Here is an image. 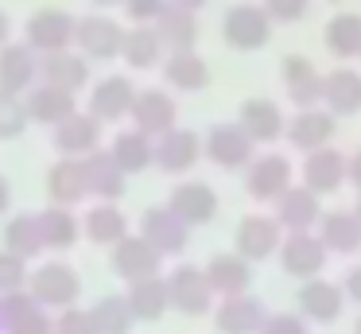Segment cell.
Returning a JSON list of instances; mask_svg holds the SVG:
<instances>
[{
    "label": "cell",
    "mask_w": 361,
    "mask_h": 334,
    "mask_svg": "<svg viewBox=\"0 0 361 334\" xmlns=\"http://www.w3.org/2000/svg\"><path fill=\"white\" fill-rule=\"evenodd\" d=\"M27 261L8 249H0V295H12V292H24L27 287Z\"/></svg>",
    "instance_id": "obj_44"
},
{
    "label": "cell",
    "mask_w": 361,
    "mask_h": 334,
    "mask_svg": "<svg viewBox=\"0 0 361 334\" xmlns=\"http://www.w3.org/2000/svg\"><path fill=\"white\" fill-rule=\"evenodd\" d=\"M55 334H97V326H94V318H90V311L66 307V311H59V318H55Z\"/></svg>",
    "instance_id": "obj_46"
},
{
    "label": "cell",
    "mask_w": 361,
    "mask_h": 334,
    "mask_svg": "<svg viewBox=\"0 0 361 334\" xmlns=\"http://www.w3.org/2000/svg\"><path fill=\"white\" fill-rule=\"evenodd\" d=\"M257 140L249 136V132L241 129V121H218L210 124V132H206V160L214 163V167L221 171H237V167H249L252 160H257Z\"/></svg>",
    "instance_id": "obj_2"
},
{
    "label": "cell",
    "mask_w": 361,
    "mask_h": 334,
    "mask_svg": "<svg viewBox=\"0 0 361 334\" xmlns=\"http://www.w3.org/2000/svg\"><path fill=\"white\" fill-rule=\"evenodd\" d=\"M167 4H171V0H125L121 8H125L128 23H156Z\"/></svg>",
    "instance_id": "obj_47"
},
{
    "label": "cell",
    "mask_w": 361,
    "mask_h": 334,
    "mask_svg": "<svg viewBox=\"0 0 361 334\" xmlns=\"http://www.w3.org/2000/svg\"><path fill=\"white\" fill-rule=\"evenodd\" d=\"M125 171L117 167V160H113V152H90L86 155V191L94 194V198L102 202H117L121 194H125Z\"/></svg>",
    "instance_id": "obj_32"
},
{
    "label": "cell",
    "mask_w": 361,
    "mask_h": 334,
    "mask_svg": "<svg viewBox=\"0 0 361 334\" xmlns=\"http://www.w3.org/2000/svg\"><path fill=\"white\" fill-rule=\"evenodd\" d=\"M338 132V117L330 109H295V117H288V144L299 152H319L334 140Z\"/></svg>",
    "instance_id": "obj_15"
},
{
    "label": "cell",
    "mask_w": 361,
    "mask_h": 334,
    "mask_svg": "<svg viewBox=\"0 0 361 334\" xmlns=\"http://www.w3.org/2000/svg\"><path fill=\"white\" fill-rule=\"evenodd\" d=\"M27 124H32V117H27V101H20V93L0 90V140L24 136Z\"/></svg>",
    "instance_id": "obj_43"
},
{
    "label": "cell",
    "mask_w": 361,
    "mask_h": 334,
    "mask_svg": "<svg viewBox=\"0 0 361 334\" xmlns=\"http://www.w3.org/2000/svg\"><path fill=\"white\" fill-rule=\"evenodd\" d=\"M39 78L47 85H59V90H71L78 93L82 85L90 82V59L74 47L66 51H51V54H39Z\"/></svg>",
    "instance_id": "obj_20"
},
{
    "label": "cell",
    "mask_w": 361,
    "mask_h": 334,
    "mask_svg": "<svg viewBox=\"0 0 361 334\" xmlns=\"http://www.w3.org/2000/svg\"><path fill=\"white\" fill-rule=\"evenodd\" d=\"M24 101H27V117H32L35 124H47V129H55L66 117L78 113V97H74L71 90H59V85H47V82L27 90Z\"/></svg>",
    "instance_id": "obj_24"
},
{
    "label": "cell",
    "mask_w": 361,
    "mask_h": 334,
    "mask_svg": "<svg viewBox=\"0 0 361 334\" xmlns=\"http://www.w3.org/2000/svg\"><path fill=\"white\" fill-rule=\"evenodd\" d=\"M260 334H307V323L299 315H291V311H280V315H268Z\"/></svg>",
    "instance_id": "obj_48"
},
{
    "label": "cell",
    "mask_w": 361,
    "mask_h": 334,
    "mask_svg": "<svg viewBox=\"0 0 361 334\" xmlns=\"http://www.w3.org/2000/svg\"><path fill=\"white\" fill-rule=\"evenodd\" d=\"M167 206L195 229V225H206L218 217V191L210 183H202V179H187V183H179L167 194Z\"/></svg>",
    "instance_id": "obj_16"
},
{
    "label": "cell",
    "mask_w": 361,
    "mask_h": 334,
    "mask_svg": "<svg viewBox=\"0 0 361 334\" xmlns=\"http://www.w3.org/2000/svg\"><path fill=\"white\" fill-rule=\"evenodd\" d=\"M164 82L179 93H198L210 85V66L198 51H171L164 59Z\"/></svg>",
    "instance_id": "obj_31"
},
{
    "label": "cell",
    "mask_w": 361,
    "mask_h": 334,
    "mask_svg": "<svg viewBox=\"0 0 361 334\" xmlns=\"http://www.w3.org/2000/svg\"><path fill=\"white\" fill-rule=\"evenodd\" d=\"M90 318H94L97 334H128L136 326L128 295H105V299H97L94 307H90Z\"/></svg>",
    "instance_id": "obj_42"
},
{
    "label": "cell",
    "mask_w": 361,
    "mask_h": 334,
    "mask_svg": "<svg viewBox=\"0 0 361 334\" xmlns=\"http://www.w3.org/2000/svg\"><path fill=\"white\" fill-rule=\"evenodd\" d=\"M8 206H12V186H8V179L0 175V214H4Z\"/></svg>",
    "instance_id": "obj_52"
},
{
    "label": "cell",
    "mask_w": 361,
    "mask_h": 334,
    "mask_svg": "<svg viewBox=\"0 0 361 334\" xmlns=\"http://www.w3.org/2000/svg\"><path fill=\"white\" fill-rule=\"evenodd\" d=\"M322 78L319 66H314L307 54H283L280 62V82H283V93L295 109H314L322 105Z\"/></svg>",
    "instance_id": "obj_8"
},
{
    "label": "cell",
    "mask_w": 361,
    "mask_h": 334,
    "mask_svg": "<svg viewBox=\"0 0 361 334\" xmlns=\"http://www.w3.org/2000/svg\"><path fill=\"white\" fill-rule=\"evenodd\" d=\"M39 82V51L27 43H8L0 47V90L8 93H27Z\"/></svg>",
    "instance_id": "obj_18"
},
{
    "label": "cell",
    "mask_w": 361,
    "mask_h": 334,
    "mask_svg": "<svg viewBox=\"0 0 361 334\" xmlns=\"http://www.w3.org/2000/svg\"><path fill=\"white\" fill-rule=\"evenodd\" d=\"M345 307V292L338 284H330V280H303V287H299V311H303L307 318H314V323H330V318H338Z\"/></svg>",
    "instance_id": "obj_33"
},
{
    "label": "cell",
    "mask_w": 361,
    "mask_h": 334,
    "mask_svg": "<svg viewBox=\"0 0 361 334\" xmlns=\"http://www.w3.org/2000/svg\"><path fill=\"white\" fill-rule=\"evenodd\" d=\"M167 292H171V307L183 311V315H206L210 311V299H214V287L206 280L202 268L195 264H179V268L167 276Z\"/></svg>",
    "instance_id": "obj_13"
},
{
    "label": "cell",
    "mask_w": 361,
    "mask_h": 334,
    "mask_svg": "<svg viewBox=\"0 0 361 334\" xmlns=\"http://www.w3.org/2000/svg\"><path fill=\"white\" fill-rule=\"evenodd\" d=\"M4 249L24 261L43 253V229H39V214H16L4 222Z\"/></svg>",
    "instance_id": "obj_39"
},
{
    "label": "cell",
    "mask_w": 361,
    "mask_h": 334,
    "mask_svg": "<svg viewBox=\"0 0 361 334\" xmlns=\"http://www.w3.org/2000/svg\"><path fill=\"white\" fill-rule=\"evenodd\" d=\"M8 39H12V20H8V12L0 8V47H8Z\"/></svg>",
    "instance_id": "obj_51"
},
{
    "label": "cell",
    "mask_w": 361,
    "mask_h": 334,
    "mask_svg": "<svg viewBox=\"0 0 361 334\" xmlns=\"http://www.w3.org/2000/svg\"><path fill=\"white\" fill-rule=\"evenodd\" d=\"M164 39H159L156 23H133L125 31V47H121V59L125 66L133 70H152V66H164Z\"/></svg>",
    "instance_id": "obj_30"
},
{
    "label": "cell",
    "mask_w": 361,
    "mask_h": 334,
    "mask_svg": "<svg viewBox=\"0 0 361 334\" xmlns=\"http://www.w3.org/2000/svg\"><path fill=\"white\" fill-rule=\"evenodd\" d=\"M171 4H179V8H190V12H198V8L206 4V0H171Z\"/></svg>",
    "instance_id": "obj_53"
},
{
    "label": "cell",
    "mask_w": 361,
    "mask_h": 334,
    "mask_svg": "<svg viewBox=\"0 0 361 334\" xmlns=\"http://www.w3.org/2000/svg\"><path fill=\"white\" fill-rule=\"evenodd\" d=\"M245 191L257 202H276L291 191V160L280 152H264L245 167Z\"/></svg>",
    "instance_id": "obj_6"
},
{
    "label": "cell",
    "mask_w": 361,
    "mask_h": 334,
    "mask_svg": "<svg viewBox=\"0 0 361 334\" xmlns=\"http://www.w3.org/2000/svg\"><path fill=\"white\" fill-rule=\"evenodd\" d=\"M353 334H361V318H357V326H353Z\"/></svg>",
    "instance_id": "obj_56"
},
{
    "label": "cell",
    "mask_w": 361,
    "mask_h": 334,
    "mask_svg": "<svg viewBox=\"0 0 361 334\" xmlns=\"http://www.w3.org/2000/svg\"><path fill=\"white\" fill-rule=\"evenodd\" d=\"M322 47L334 59H361V16L357 12H338L322 28Z\"/></svg>",
    "instance_id": "obj_36"
},
{
    "label": "cell",
    "mask_w": 361,
    "mask_h": 334,
    "mask_svg": "<svg viewBox=\"0 0 361 334\" xmlns=\"http://www.w3.org/2000/svg\"><path fill=\"white\" fill-rule=\"evenodd\" d=\"M233 245L245 261H264V256L280 253L283 245V225L268 214H245L237 222V233H233Z\"/></svg>",
    "instance_id": "obj_10"
},
{
    "label": "cell",
    "mask_w": 361,
    "mask_h": 334,
    "mask_svg": "<svg viewBox=\"0 0 361 334\" xmlns=\"http://www.w3.org/2000/svg\"><path fill=\"white\" fill-rule=\"evenodd\" d=\"M113 160L125 175H136V171L152 167V136H144L140 129H125L113 136Z\"/></svg>",
    "instance_id": "obj_40"
},
{
    "label": "cell",
    "mask_w": 361,
    "mask_h": 334,
    "mask_svg": "<svg viewBox=\"0 0 361 334\" xmlns=\"http://www.w3.org/2000/svg\"><path fill=\"white\" fill-rule=\"evenodd\" d=\"M109 264H113V272H117L121 280L136 284V280L159 276V264H164V256H159L156 249H152L148 241L140 237V233H128V237H121L117 245H113Z\"/></svg>",
    "instance_id": "obj_14"
},
{
    "label": "cell",
    "mask_w": 361,
    "mask_h": 334,
    "mask_svg": "<svg viewBox=\"0 0 361 334\" xmlns=\"http://www.w3.org/2000/svg\"><path fill=\"white\" fill-rule=\"evenodd\" d=\"M39 229H43V249H71L82 233V222L71 214V206H55L51 202L39 214Z\"/></svg>",
    "instance_id": "obj_41"
},
{
    "label": "cell",
    "mask_w": 361,
    "mask_h": 334,
    "mask_svg": "<svg viewBox=\"0 0 361 334\" xmlns=\"http://www.w3.org/2000/svg\"><path fill=\"white\" fill-rule=\"evenodd\" d=\"M221 39H226L229 51L252 54L272 39V20L260 4H233L221 16Z\"/></svg>",
    "instance_id": "obj_1"
},
{
    "label": "cell",
    "mask_w": 361,
    "mask_h": 334,
    "mask_svg": "<svg viewBox=\"0 0 361 334\" xmlns=\"http://www.w3.org/2000/svg\"><path fill=\"white\" fill-rule=\"evenodd\" d=\"M345 183H353L361 191V148L350 155V163H345Z\"/></svg>",
    "instance_id": "obj_50"
},
{
    "label": "cell",
    "mask_w": 361,
    "mask_h": 334,
    "mask_svg": "<svg viewBox=\"0 0 361 334\" xmlns=\"http://www.w3.org/2000/svg\"><path fill=\"white\" fill-rule=\"evenodd\" d=\"M319 237L330 253H357L361 249V217L353 210H330V214L319 217Z\"/></svg>",
    "instance_id": "obj_34"
},
{
    "label": "cell",
    "mask_w": 361,
    "mask_h": 334,
    "mask_svg": "<svg viewBox=\"0 0 361 334\" xmlns=\"http://www.w3.org/2000/svg\"><path fill=\"white\" fill-rule=\"evenodd\" d=\"M353 214L361 217V191H357V202H353Z\"/></svg>",
    "instance_id": "obj_55"
},
{
    "label": "cell",
    "mask_w": 361,
    "mask_h": 334,
    "mask_svg": "<svg viewBox=\"0 0 361 334\" xmlns=\"http://www.w3.org/2000/svg\"><path fill=\"white\" fill-rule=\"evenodd\" d=\"M241 129L257 144H272V140H280L288 132V117H283V109L272 97H249L241 105Z\"/></svg>",
    "instance_id": "obj_25"
},
{
    "label": "cell",
    "mask_w": 361,
    "mask_h": 334,
    "mask_svg": "<svg viewBox=\"0 0 361 334\" xmlns=\"http://www.w3.org/2000/svg\"><path fill=\"white\" fill-rule=\"evenodd\" d=\"M97 144H102V121L94 113H74L63 124H55V148L63 155L86 160L90 152H97Z\"/></svg>",
    "instance_id": "obj_23"
},
{
    "label": "cell",
    "mask_w": 361,
    "mask_h": 334,
    "mask_svg": "<svg viewBox=\"0 0 361 334\" xmlns=\"http://www.w3.org/2000/svg\"><path fill=\"white\" fill-rule=\"evenodd\" d=\"M345 163L350 155H342L334 144L319 148V152H307L303 160V186L314 194H334L345 183Z\"/></svg>",
    "instance_id": "obj_21"
},
{
    "label": "cell",
    "mask_w": 361,
    "mask_h": 334,
    "mask_svg": "<svg viewBox=\"0 0 361 334\" xmlns=\"http://www.w3.org/2000/svg\"><path fill=\"white\" fill-rule=\"evenodd\" d=\"M0 330L4 334H55V323L47 318V307L32 292L0 295Z\"/></svg>",
    "instance_id": "obj_7"
},
{
    "label": "cell",
    "mask_w": 361,
    "mask_h": 334,
    "mask_svg": "<svg viewBox=\"0 0 361 334\" xmlns=\"http://www.w3.org/2000/svg\"><path fill=\"white\" fill-rule=\"evenodd\" d=\"M322 217L319 210V194L307 191V186H291L283 198H276V222L283 225L288 233H307L314 229Z\"/></svg>",
    "instance_id": "obj_28"
},
{
    "label": "cell",
    "mask_w": 361,
    "mask_h": 334,
    "mask_svg": "<svg viewBox=\"0 0 361 334\" xmlns=\"http://www.w3.org/2000/svg\"><path fill=\"white\" fill-rule=\"evenodd\" d=\"M156 31L164 39L167 51H195L198 43V16L190 8H179V4H167L164 16L156 20Z\"/></svg>",
    "instance_id": "obj_37"
},
{
    "label": "cell",
    "mask_w": 361,
    "mask_h": 334,
    "mask_svg": "<svg viewBox=\"0 0 361 334\" xmlns=\"http://www.w3.org/2000/svg\"><path fill=\"white\" fill-rule=\"evenodd\" d=\"M272 23H299L311 16V0H260Z\"/></svg>",
    "instance_id": "obj_45"
},
{
    "label": "cell",
    "mask_w": 361,
    "mask_h": 334,
    "mask_svg": "<svg viewBox=\"0 0 361 334\" xmlns=\"http://www.w3.org/2000/svg\"><path fill=\"white\" fill-rule=\"evenodd\" d=\"M140 237L148 241L159 256H175V253L187 249L190 225L183 222L171 206H152V210H144V217H140Z\"/></svg>",
    "instance_id": "obj_9"
},
{
    "label": "cell",
    "mask_w": 361,
    "mask_h": 334,
    "mask_svg": "<svg viewBox=\"0 0 361 334\" xmlns=\"http://www.w3.org/2000/svg\"><path fill=\"white\" fill-rule=\"evenodd\" d=\"M342 292L350 295L353 303H361V264H357V268H350V272H345V280H342Z\"/></svg>",
    "instance_id": "obj_49"
},
{
    "label": "cell",
    "mask_w": 361,
    "mask_h": 334,
    "mask_svg": "<svg viewBox=\"0 0 361 334\" xmlns=\"http://www.w3.org/2000/svg\"><path fill=\"white\" fill-rule=\"evenodd\" d=\"M97 8H113V4H125V0H94Z\"/></svg>",
    "instance_id": "obj_54"
},
{
    "label": "cell",
    "mask_w": 361,
    "mask_h": 334,
    "mask_svg": "<svg viewBox=\"0 0 361 334\" xmlns=\"http://www.w3.org/2000/svg\"><path fill=\"white\" fill-rule=\"evenodd\" d=\"M128 303H133V315L136 323H156L167 307H171V292H167V280L159 276H148V280H136L128 284Z\"/></svg>",
    "instance_id": "obj_38"
},
{
    "label": "cell",
    "mask_w": 361,
    "mask_h": 334,
    "mask_svg": "<svg viewBox=\"0 0 361 334\" xmlns=\"http://www.w3.org/2000/svg\"><path fill=\"white\" fill-rule=\"evenodd\" d=\"M47 194L55 206H74V202L86 198V160H74V155H63L59 163H51L47 171Z\"/></svg>",
    "instance_id": "obj_29"
},
{
    "label": "cell",
    "mask_w": 361,
    "mask_h": 334,
    "mask_svg": "<svg viewBox=\"0 0 361 334\" xmlns=\"http://www.w3.org/2000/svg\"><path fill=\"white\" fill-rule=\"evenodd\" d=\"M136 93L140 90L133 85V78L109 74V78H102V82L90 90V113H94L97 121H121V117L133 113Z\"/></svg>",
    "instance_id": "obj_19"
},
{
    "label": "cell",
    "mask_w": 361,
    "mask_h": 334,
    "mask_svg": "<svg viewBox=\"0 0 361 334\" xmlns=\"http://www.w3.org/2000/svg\"><path fill=\"white\" fill-rule=\"evenodd\" d=\"M326 253L330 249L322 245V237L319 233H288L283 237V245H280V264H283V272L288 276H295V280H314L322 268H326Z\"/></svg>",
    "instance_id": "obj_12"
},
{
    "label": "cell",
    "mask_w": 361,
    "mask_h": 334,
    "mask_svg": "<svg viewBox=\"0 0 361 334\" xmlns=\"http://www.w3.org/2000/svg\"><path fill=\"white\" fill-rule=\"evenodd\" d=\"M27 292H32L35 299L43 303V307L66 311V307H74V299H78L82 280H78V272H74L71 264L47 261V264H39V268L27 276Z\"/></svg>",
    "instance_id": "obj_3"
},
{
    "label": "cell",
    "mask_w": 361,
    "mask_h": 334,
    "mask_svg": "<svg viewBox=\"0 0 361 334\" xmlns=\"http://www.w3.org/2000/svg\"><path fill=\"white\" fill-rule=\"evenodd\" d=\"M82 233H86L94 245H117L121 237H128V217L121 214L117 202H97V206L86 210L82 217Z\"/></svg>",
    "instance_id": "obj_35"
},
{
    "label": "cell",
    "mask_w": 361,
    "mask_h": 334,
    "mask_svg": "<svg viewBox=\"0 0 361 334\" xmlns=\"http://www.w3.org/2000/svg\"><path fill=\"white\" fill-rule=\"evenodd\" d=\"M268 323L260 299H252L249 292L245 295H226L214 311V326L221 334H260V326Z\"/></svg>",
    "instance_id": "obj_22"
},
{
    "label": "cell",
    "mask_w": 361,
    "mask_h": 334,
    "mask_svg": "<svg viewBox=\"0 0 361 334\" xmlns=\"http://www.w3.org/2000/svg\"><path fill=\"white\" fill-rule=\"evenodd\" d=\"M198 155H202L198 132L195 129H179V124H175L171 132H164V136H156V144H152V163H156L159 171H167V175L190 171L198 163Z\"/></svg>",
    "instance_id": "obj_11"
},
{
    "label": "cell",
    "mask_w": 361,
    "mask_h": 334,
    "mask_svg": "<svg viewBox=\"0 0 361 334\" xmlns=\"http://www.w3.org/2000/svg\"><path fill=\"white\" fill-rule=\"evenodd\" d=\"M206 280H210L214 295H221V299L226 295H245L252 284V264L241 253H218L206 264Z\"/></svg>",
    "instance_id": "obj_27"
},
{
    "label": "cell",
    "mask_w": 361,
    "mask_h": 334,
    "mask_svg": "<svg viewBox=\"0 0 361 334\" xmlns=\"http://www.w3.org/2000/svg\"><path fill=\"white\" fill-rule=\"evenodd\" d=\"M133 129H140L144 136H164V132L175 129V117H179V105L167 90H140L133 105Z\"/></svg>",
    "instance_id": "obj_17"
},
{
    "label": "cell",
    "mask_w": 361,
    "mask_h": 334,
    "mask_svg": "<svg viewBox=\"0 0 361 334\" xmlns=\"http://www.w3.org/2000/svg\"><path fill=\"white\" fill-rule=\"evenodd\" d=\"M322 105L334 117H353L361 113V70L338 66L322 78Z\"/></svg>",
    "instance_id": "obj_26"
},
{
    "label": "cell",
    "mask_w": 361,
    "mask_h": 334,
    "mask_svg": "<svg viewBox=\"0 0 361 334\" xmlns=\"http://www.w3.org/2000/svg\"><path fill=\"white\" fill-rule=\"evenodd\" d=\"M74 28H78V20L66 8H39L24 28V43L35 47L39 54L66 51V47H74Z\"/></svg>",
    "instance_id": "obj_5"
},
{
    "label": "cell",
    "mask_w": 361,
    "mask_h": 334,
    "mask_svg": "<svg viewBox=\"0 0 361 334\" xmlns=\"http://www.w3.org/2000/svg\"><path fill=\"white\" fill-rule=\"evenodd\" d=\"M121 47H125V28L113 16H82L74 28V51H82L90 62L121 59Z\"/></svg>",
    "instance_id": "obj_4"
}]
</instances>
